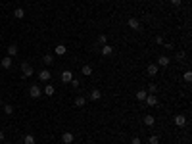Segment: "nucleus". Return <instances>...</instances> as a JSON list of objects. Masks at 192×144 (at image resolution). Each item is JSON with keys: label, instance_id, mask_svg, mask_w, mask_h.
Returning a JSON list of instances; mask_svg holds the SVG:
<instances>
[{"label": "nucleus", "instance_id": "nucleus-22", "mask_svg": "<svg viewBox=\"0 0 192 144\" xmlns=\"http://www.w3.org/2000/svg\"><path fill=\"white\" fill-rule=\"evenodd\" d=\"M146 90H138V92H137V100H138V102H144V98H146Z\"/></svg>", "mask_w": 192, "mask_h": 144}, {"label": "nucleus", "instance_id": "nucleus-4", "mask_svg": "<svg viewBox=\"0 0 192 144\" xmlns=\"http://www.w3.org/2000/svg\"><path fill=\"white\" fill-rule=\"evenodd\" d=\"M144 102L148 104L150 108H154V106H158V98L154 96V94H146V98H144Z\"/></svg>", "mask_w": 192, "mask_h": 144}, {"label": "nucleus", "instance_id": "nucleus-21", "mask_svg": "<svg viewBox=\"0 0 192 144\" xmlns=\"http://www.w3.org/2000/svg\"><path fill=\"white\" fill-rule=\"evenodd\" d=\"M37 140H35V135H25V138H23V144H35Z\"/></svg>", "mask_w": 192, "mask_h": 144}, {"label": "nucleus", "instance_id": "nucleus-18", "mask_svg": "<svg viewBox=\"0 0 192 144\" xmlns=\"http://www.w3.org/2000/svg\"><path fill=\"white\" fill-rule=\"evenodd\" d=\"M81 73L85 75V77H90V75H92V67H90V65H83Z\"/></svg>", "mask_w": 192, "mask_h": 144}, {"label": "nucleus", "instance_id": "nucleus-20", "mask_svg": "<svg viewBox=\"0 0 192 144\" xmlns=\"http://www.w3.org/2000/svg\"><path fill=\"white\" fill-rule=\"evenodd\" d=\"M154 123H156V117H154V115H146V117H144V125L152 127Z\"/></svg>", "mask_w": 192, "mask_h": 144}, {"label": "nucleus", "instance_id": "nucleus-34", "mask_svg": "<svg viewBox=\"0 0 192 144\" xmlns=\"http://www.w3.org/2000/svg\"><path fill=\"white\" fill-rule=\"evenodd\" d=\"M171 4H173V6H181V0H171Z\"/></svg>", "mask_w": 192, "mask_h": 144}, {"label": "nucleus", "instance_id": "nucleus-35", "mask_svg": "<svg viewBox=\"0 0 192 144\" xmlns=\"http://www.w3.org/2000/svg\"><path fill=\"white\" fill-rule=\"evenodd\" d=\"M4 136H6V135H4V131H0V140H4Z\"/></svg>", "mask_w": 192, "mask_h": 144}, {"label": "nucleus", "instance_id": "nucleus-2", "mask_svg": "<svg viewBox=\"0 0 192 144\" xmlns=\"http://www.w3.org/2000/svg\"><path fill=\"white\" fill-rule=\"evenodd\" d=\"M21 71H23V79H29L33 75V67L29 64H21Z\"/></svg>", "mask_w": 192, "mask_h": 144}, {"label": "nucleus", "instance_id": "nucleus-32", "mask_svg": "<svg viewBox=\"0 0 192 144\" xmlns=\"http://www.w3.org/2000/svg\"><path fill=\"white\" fill-rule=\"evenodd\" d=\"M156 44H163V38H161L160 35H158V37H156Z\"/></svg>", "mask_w": 192, "mask_h": 144}, {"label": "nucleus", "instance_id": "nucleus-25", "mask_svg": "<svg viewBox=\"0 0 192 144\" xmlns=\"http://www.w3.org/2000/svg\"><path fill=\"white\" fill-rule=\"evenodd\" d=\"M4 113H6V115H12V113H14V106H12V104H6V106H4Z\"/></svg>", "mask_w": 192, "mask_h": 144}, {"label": "nucleus", "instance_id": "nucleus-15", "mask_svg": "<svg viewBox=\"0 0 192 144\" xmlns=\"http://www.w3.org/2000/svg\"><path fill=\"white\" fill-rule=\"evenodd\" d=\"M146 71H148V75H150V77H154V75H158V65L156 64H150L146 67Z\"/></svg>", "mask_w": 192, "mask_h": 144}, {"label": "nucleus", "instance_id": "nucleus-13", "mask_svg": "<svg viewBox=\"0 0 192 144\" xmlns=\"http://www.w3.org/2000/svg\"><path fill=\"white\" fill-rule=\"evenodd\" d=\"M111 54H114V48L110 46V44H104V46H102V56H111Z\"/></svg>", "mask_w": 192, "mask_h": 144}, {"label": "nucleus", "instance_id": "nucleus-7", "mask_svg": "<svg viewBox=\"0 0 192 144\" xmlns=\"http://www.w3.org/2000/svg\"><path fill=\"white\" fill-rule=\"evenodd\" d=\"M18 52H19L18 44H10V46H8V56L10 58H15V56H18Z\"/></svg>", "mask_w": 192, "mask_h": 144}, {"label": "nucleus", "instance_id": "nucleus-3", "mask_svg": "<svg viewBox=\"0 0 192 144\" xmlns=\"http://www.w3.org/2000/svg\"><path fill=\"white\" fill-rule=\"evenodd\" d=\"M173 121H175V125H177V127H184V125H186V117L181 115V113H177V115L173 117Z\"/></svg>", "mask_w": 192, "mask_h": 144}, {"label": "nucleus", "instance_id": "nucleus-29", "mask_svg": "<svg viewBox=\"0 0 192 144\" xmlns=\"http://www.w3.org/2000/svg\"><path fill=\"white\" fill-rule=\"evenodd\" d=\"M184 81H188V83L192 81V71H184Z\"/></svg>", "mask_w": 192, "mask_h": 144}, {"label": "nucleus", "instance_id": "nucleus-30", "mask_svg": "<svg viewBox=\"0 0 192 144\" xmlns=\"http://www.w3.org/2000/svg\"><path fill=\"white\" fill-rule=\"evenodd\" d=\"M71 85H73V88H79V87H81V83H79V79H71Z\"/></svg>", "mask_w": 192, "mask_h": 144}, {"label": "nucleus", "instance_id": "nucleus-19", "mask_svg": "<svg viewBox=\"0 0 192 144\" xmlns=\"http://www.w3.org/2000/svg\"><path fill=\"white\" fill-rule=\"evenodd\" d=\"M14 15H15L18 19L25 17V10H23V8H15V10H14Z\"/></svg>", "mask_w": 192, "mask_h": 144}, {"label": "nucleus", "instance_id": "nucleus-37", "mask_svg": "<svg viewBox=\"0 0 192 144\" xmlns=\"http://www.w3.org/2000/svg\"><path fill=\"white\" fill-rule=\"evenodd\" d=\"M2 144H10V142H2Z\"/></svg>", "mask_w": 192, "mask_h": 144}, {"label": "nucleus", "instance_id": "nucleus-23", "mask_svg": "<svg viewBox=\"0 0 192 144\" xmlns=\"http://www.w3.org/2000/svg\"><path fill=\"white\" fill-rule=\"evenodd\" d=\"M42 62H44L46 65H50V64H54V56H52V54H46L44 58H42Z\"/></svg>", "mask_w": 192, "mask_h": 144}, {"label": "nucleus", "instance_id": "nucleus-36", "mask_svg": "<svg viewBox=\"0 0 192 144\" xmlns=\"http://www.w3.org/2000/svg\"><path fill=\"white\" fill-rule=\"evenodd\" d=\"M0 106H2V98H0Z\"/></svg>", "mask_w": 192, "mask_h": 144}, {"label": "nucleus", "instance_id": "nucleus-8", "mask_svg": "<svg viewBox=\"0 0 192 144\" xmlns=\"http://www.w3.org/2000/svg\"><path fill=\"white\" fill-rule=\"evenodd\" d=\"M88 98H90L92 102H98V100L102 98V90H98V88H94V90L90 92V96H88Z\"/></svg>", "mask_w": 192, "mask_h": 144}, {"label": "nucleus", "instance_id": "nucleus-10", "mask_svg": "<svg viewBox=\"0 0 192 144\" xmlns=\"http://www.w3.org/2000/svg\"><path fill=\"white\" fill-rule=\"evenodd\" d=\"M127 23H129V27H131V29H135V31H140V23H138V19L131 17V19L127 21Z\"/></svg>", "mask_w": 192, "mask_h": 144}, {"label": "nucleus", "instance_id": "nucleus-27", "mask_svg": "<svg viewBox=\"0 0 192 144\" xmlns=\"http://www.w3.org/2000/svg\"><path fill=\"white\" fill-rule=\"evenodd\" d=\"M156 90H158V87H156V85H154V83H152V85H150V87H148V90H146V92H148V94H154V92H156Z\"/></svg>", "mask_w": 192, "mask_h": 144}, {"label": "nucleus", "instance_id": "nucleus-14", "mask_svg": "<svg viewBox=\"0 0 192 144\" xmlns=\"http://www.w3.org/2000/svg\"><path fill=\"white\" fill-rule=\"evenodd\" d=\"M0 65H2V69H10L12 67V58H2V62H0Z\"/></svg>", "mask_w": 192, "mask_h": 144}, {"label": "nucleus", "instance_id": "nucleus-9", "mask_svg": "<svg viewBox=\"0 0 192 144\" xmlns=\"http://www.w3.org/2000/svg\"><path fill=\"white\" fill-rule=\"evenodd\" d=\"M85 104H87V98H85V96H77V98L73 100V106H75V108H83Z\"/></svg>", "mask_w": 192, "mask_h": 144}, {"label": "nucleus", "instance_id": "nucleus-1", "mask_svg": "<svg viewBox=\"0 0 192 144\" xmlns=\"http://www.w3.org/2000/svg\"><path fill=\"white\" fill-rule=\"evenodd\" d=\"M41 94H42V88L39 87V85L29 87V96H31V98H41Z\"/></svg>", "mask_w": 192, "mask_h": 144}, {"label": "nucleus", "instance_id": "nucleus-24", "mask_svg": "<svg viewBox=\"0 0 192 144\" xmlns=\"http://www.w3.org/2000/svg\"><path fill=\"white\" fill-rule=\"evenodd\" d=\"M148 144H160V136H158V135H150V138H148Z\"/></svg>", "mask_w": 192, "mask_h": 144}, {"label": "nucleus", "instance_id": "nucleus-28", "mask_svg": "<svg viewBox=\"0 0 192 144\" xmlns=\"http://www.w3.org/2000/svg\"><path fill=\"white\" fill-rule=\"evenodd\" d=\"M98 42H100L102 46H104L106 42H108V37H106V35H100V37H98Z\"/></svg>", "mask_w": 192, "mask_h": 144}, {"label": "nucleus", "instance_id": "nucleus-31", "mask_svg": "<svg viewBox=\"0 0 192 144\" xmlns=\"http://www.w3.org/2000/svg\"><path fill=\"white\" fill-rule=\"evenodd\" d=\"M131 144H142V142H140V138H138V136H133V140H131Z\"/></svg>", "mask_w": 192, "mask_h": 144}, {"label": "nucleus", "instance_id": "nucleus-17", "mask_svg": "<svg viewBox=\"0 0 192 144\" xmlns=\"http://www.w3.org/2000/svg\"><path fill=\"white\" fill-rule=\"evenodd\" d=\"M54 92H56V88L52 87V85H46V87H44V94H46V96H54Z\"/></svg>", "mask_w": 192, "mask_h": 144}, {"label": "nucleus", "instance_id": "nucleus-11", "mask_svg": "<svg viewBox=\"0 0 192 144\" xmlns=\"http://www.w3.org/2000/svg\"><path fill=\"white\" fill-rule=\"evenodd\" d=\"M39 79H41L42 83H46V81H50V71H48V69H42L41 73H39Z\"/></svg>", "mask_w": 192, "mask_h": 144}, {"label": "nucleus", "instance_id": "nucleus-26", "mask_svg": "<svg viewBox=\"0 0 192 144\" xmlns=\"http://www.w3.org/2000/svg\"><path fill=\"white\" fill-rule=\"evenodd\" d=\"M184 58H186V54H184V52H177V54H175V60H177V62H183Z\"/></svg>", "mask_w": 192, "mask_h": 144}, {"label": "nucleus", "instance_id": "nucleus-39", "mask_svg": "<svg viewBox=\"0 0 192 144\" xmlns=\"http://www.w3.org/2000/svg\"><path fill=\"white\" fill-rule=\"evenodd\" d=\"M0 23H2V21H0Z\"/></svg>", "mask_w": 192, "mask_h": 144}, {"label": "nucleus", "instance_id": "nucleus-6", "mask_svg": "<svg viewBox=\"0 0 192 144\" xmlns=\"http://www.w3.org/2000/svg\"><path fill=\"white\" fill-rule=\"evenodd\" d=\"M169 64H171V58H167L165 54H163V56H160V58H158V65H161V67H167Z\"/></svg>", "mask_w": 192, "mask_h": 144}, {"label": "nucleus", "instance_id": "nucleus-16", "mask_svg": "<svg viewBox=\"0 0 192 144\" xmlns=\"http://www.w3.org/2000/svg\"><path fill=\"white\" fill-rule=\"evenodd\" d=\"M54 52H56V56H64L65 52H67V48H65L64 44H58V46L54 48Z\"/></svg>", "mask_w": 192, "mask_h": 144}, {"label": "nucleus", "instance_id": "nucleus-12", "mask_svg": "<svg viewBox=\"0 0 192 144\" xmlns=\"http://www.w3.org/2000/svg\"><path fill=\"white\" fill-rule=\"evenodd\" d=\"M62 142H64V144H71V142H73V133H64V135H62Z\"/></svg>", "mask_w": 192, "mask_h": 144}, {"label": "nucleus", "instance_id": "nucleus-5", "mask_svg": "<svg viewBox=\"0 0 192 144\" xmlns=\"http://www.w3.org/2000/svg\"><path fill=\"white\" fill-rule=\"evenodd\" d=\"M71 79H73V73H71L69 69L62 71V81H64V83H71Z\"/></svg>", "mask_w": 192, "mask_h": 144}, {"label": "nucleus", "instance_id": "nucleus-33", "mask_svg": "<svg viewBox=\"0 0 192 144\" xmlns=\"http://www.w3.org/2000/svg\"><path fill=\"white\" fill-rule=\"evenodd\" d=\"M165 44V48H167V50H173V44H171V42H163Z\"/></svg>", "mask_w": 192, "mask_h": 144}, {"label": "nucleus", "instance_id": "nucleus-38", "mask_svg": "<svg viewBox=\"0 0 192 144\" xmlns=\"http://www.w3.org/2000/svg\"><path fill=\"white\" fill-rule=\"evenodd\" d=\"M0 41H2V35H0Z\"/></svg>", "mask_w": 192, "mask_h": 144}]
</instances>
